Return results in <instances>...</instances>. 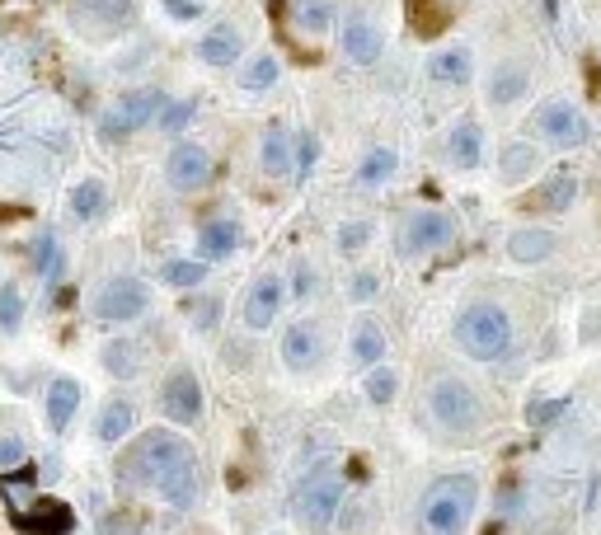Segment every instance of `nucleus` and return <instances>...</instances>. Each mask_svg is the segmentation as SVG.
Returning a JSON list of instances; mask_svg holds the SVG:
<instances>
[{
  "mask_svg": "<svg viewBox=\"0 0 601 535\" xmlns=\"http://www.w3.org/2000/svg\"><path fill=\"white\" fill-rule=\"evenodd\" d=\"M19 324H24V291L10 282V287H0V329L19 334Z\"/></svg>",
  "mask_w": 601,
  "mask_h": 535,
  "instance_id": "31",
  "label": "nucleus"
},
{
  "mask_svg": "<svg viewBox=\"0 0 601 535\" xmlns=\"http://www.w3.org/2000/svg\"><path fill=\"white\" fill-rule=\"evenodd\" d=\"M404 15H409V29L418 38H437L451 24V10L442 0H404Z\"/></svg>",
  "mask_w": 601,
  "mask_h": 535,
  "instance_id": "22",
  "label": "nucleus"
},
{
  "mask_svg": "<svg viewBox=\"0 0 601 535\" xmlns=\"http://www.w3.org/2000/svg\"><path fill=\"white\" fill-rule=\"evenodd\" d=\"M522 90H526V66H517V62L498 66L494 80H489V99H494V104H517Z\"/></svg>",
  "mask_w": 601,
  "mask_h": 535,
  "instance_id": "28",
  "label": "nucleus"
},
{
  "mask_svg": "<svg viewBox=\"0 0 601 535\" xmlns=\"http://www.w3.org/2000/svg\"><path fill=\"white\" fill-rule=\"evenodd\" d=\"M212 179V155L202 151V146H174L170 151V184L174 188H202Z\"/></svg>",
  "mask_w": 601,
  "mask_h": 535,
  "instance_id": "13",
  "label": "nucleus"
},
{
  "mask_svg": "<svg viewBox=\"0 0 601 535\" xmlns=\"http://www.w3.org/2000/svg\"><path fill=\"white\" fill-rule=\"evenodd\" d=\"M24 456H29L24 437H0V470H10V465H24Z\"/></svg>",
  "mask_w": 601,
  "mask_h": 535,
  "instance_id": "39",
  "label": "nucleus"
},
{
  "mask_svg": "<svg viewBox=\"0 0 601 535\" xmlns=\"http://www.w3.org/2000/svg\"><path fill=\"white\" fill-rule=\"evenodd\" d=\"M428 409H432V418H437L447 432H456V437H461V432H475L479 423H484V404H479V395L465 381H456V376L432 381Z\"/></svg>",
  "mask_w": 601,
  "mask_h": 535,
  "instance_id": "4",
  "label": "nucleus"
},
{
  "mask_svg": "<svg viewBox=\"0 0 601 535\" xmlns=\"http://www.w3.org/2000/svg\"><path fill=\"white\" fill-rule=\"evenodd\" d=\"M343 503V484L334 474H324V479H310L306 489L296 493V521L306 526V531H329L334 526V512Z\"/></svg>",
  "mask_w": 601,
  "mask_h": 535,
  "instance_id": "6",
  "label": "nucleus"
},
{
  "mask_svg": "<svg viewBox=\"0 0 601 535\" xmlns=\"http://www.w3.org/2000/svg\"><path fill=\"white\" fill-rule=\"evenodd\" d=\"M160 90H137V94H123L118 104H113V113H104V123H99V132H104L108 141L127 137V132H137V127H146L160 113Z\"/></svg>",
  "mask_w": 601,
  "mask_h": 535,
  "instance_id": "11",
  "label": "nucleus"
},
{
  "mask_svg": "<svg viewBox=\"0 0 601 535\" xmlns=\"http://www.w3.org/2000/svg\"><path fill=\"white\" fill-rule=\"evenodd\" d=\"M137 19V0H71V24L85 38H113Z\"/></svg>",
  "mask_w": 601,
  "mask_h": 535,
  "instance_id": "5",
  "label": "nucleus"
},
{
  "mask_svg": "<svg viewBox=\"0 0 601 535\" xmlns=\"http://www.w3.org/2000/svg\"><path fill=\"white\" fill-rule=\"evenodd\" d=\"M263 174H273V179H282L287 169H292V137L282 132V127H268L263 132Z\"/></svg>",
  "mask_w": 601,
  "mask_h": 535,
  "instance_id": "25",
  "label": "nucleus"
},
{
  "mask_svg": "<svg viewBox=\"0 0 601 535\" xmlns=\"http://www.w3.org/2000/svg\"><path fill=\"white\" fill-rule=\"evenodd\" d=\"M165 10H170L174 19H198V5H193V0H165Z\"/></svg>",
  "mask_w": 601,
  "mask_h": 535,
  "instance_id": "46",
  "label": "nucleus"
},
{
  "mask_svg": "<svg viewBox=\"0 0 601 535\" xmlns=\"http://www.w3.org/2000/svg\"><path fill=\"white\" fill-rule=\"evenodd\" d=\"M573 198H578V179L559 174V179H545V184H536L531 193H522L517 207H522V212H564V207H573Z\"/></svg>",
  "mask_w": 601,
  "mask_h": 535,
  "instance_id": "14",
  "label": "nucleus"
},
{
  "mask_svg": "<svg viewBox=\"0 0 601 535\" xmlns=\"http://www.w3.org/2000/svg\"><path fill=\"white\" fill-rule=\"evenodd\" d=\"M160 409L170 413V423H184V428L202 418V385L188 367H179L170 381H165V390H160Z\"/></svg>",
  "mask_w": 601,
  "mask_h": 535,
  "instance_id": "12",
  "label": "nucleus"
},
{
  "mask_svg": "<svg viewBox=\"0 0 601 535\" xmlns=\"http://www.w3.org/2000/svg\"><path fill=\"white\" fill-rule=\"evenodd\" d=\"M207 268H212V263H202V259H174V263H165V282H170V287H198L202 277H207Z\"/></svg>",
  "mask_w": 601,
  "mask_h": 535,
  "instance_id": "32",
  "label": "nucleus"
},
{
  "mask_svg": "<svg viewBox=\"0 0 601 535\" xmlns=\"http://www.w3.org/2000/svg\"><path fill=\"white\" fill-rule=\"evenodd\" d=\"M400 395V376L390 367H371L367 371V399L371 404H390V399Z\"/></svg>",
  "mask_w": 601,
  "mask_h": 535,
  "instance_id": "33",
  "label": "nucleus"
},
{
  "mask_svg": "<svg viewBox=\"0 0 601 535\" xmlns=\"http://www.w3.org/2000/svg\"><path fill=\"white\" fill-rule=\"evenodd\" d=\"M296 19H301V29L306 33H324L329 24H334V10H329L324 0H301V5H296Z\"/></svg>",
  "mask_w": 601,
  "mask_h": 535,
  "instance_id": "36",
  "label": "nucleus"
},
{
  "mask_svg": "<svg viewBox=\"0 0 601 535\" xmlns=\"http://www.w3.org/2000/svg\"><path fill=\"white\" fill-rule=\"evenodd\" d=\"M320 334L310 329V324H292L287 334H282V362L292 371H315L320 367Z\"/></svg>",
  "mask_w": 601,
  "mask_h": 535,
  "instance_id": "16",
  "label": "nucleus"
},
{
  "mask_svg": "<svg viewBox=\"0 0 601 535\" xmlns=\"http://www.w3.org/2000/svg\"><path fill=\"white\" fill-rule=\"evenodd\" d=\"M451 338H456V348L465 357H475V362H494L503 357L512 343V320L503 306H489V301H479V306H465L451 324Z\"/></svg>",
  "mask_w": 601,
  "mask_h": 535,
  "instance_id": "3",
  "label": "nucleus"
},
{
  "mask_svg": "<svg viewBox=\"0 0 601 535\" xmlns=\"http://www.w3.org/2000/svg\"><path fill=\"white\" fill-rule=\"evenodd\" d=\"M76 409H80V381H71V376H57V381L47 385V428L66 432V423L76 418Z\"/></svg>",
  "mask_w": 601,
  "mask_h": 535,
  "instance_id": "19",
  "label": "nucleus"
},
{
  "mask_svg": "<svg viewBox=\"0 0 601 535\" xmlns=\"http://www.w3.org/2000/svg\"><path fill=\"white\" fill-rule=\"evenodd\" d=\"M310 160H315V141L301 137V169H310Z\"/></svg>",
  "mask_w": 601,
  "mask_h": 535,
  "instance_id": "47",
  "label": "nucleus"
},
{
  "mask_svg": "<svg viewBox=\"0 0 601 535\" xmlns=\"http://www.w3.org/2000/svg\"><path fill=\"white\" fill-rule=\"evenodd\" d=\"M447 151H451V165L475 169V165H479V151H484V132H479L475 123H461L456 132H451Z\"/></svg>",
  "mask_w": 601,
  "mask_h": 535,
  "instance_id": "26",
  "label": "nucleus"
},
{
  "mask_svg": "<svg viewBox=\"0 0 601 535\" xmlns=\"http://www.w3.org/2000/svg\"><path fill=\"white\" fill-rule=\"evenodd\" d=\"M216 320H221V296H207L198 306V324L202 329H216Z\"/></svg>",
  "mask_w": 601,
  "mask_h": 535,
  "instance_id": "43",
  "label": "nucleus"
},
{
  "mask_svg": "<svg viewBox=\"0 0 601 535\" xmlns=\"http://www.w3.org/2000/svg\"><path fill=\"white\" fill-rule=\"evenodd\" d=\"M71 207H76L80 221H94V216H104V207H108L104 184H99V179H85V184H76V188H71Z\"/></svg>",
  "mask_w": 601,
  "mask_h": 535,
  "instance_id": "29",
  "label": "nucleus"
},
{
  "mask_svg": "<svg viewBox=\"0 0 601 535\" xmlns=\"http://www.w3.org/2000/svg\"><path fill=\"white\" fill-rule=\"evenodd\" d=\"M531 132H540V137L555 141V146H583L587 141V118L569 104V99H550V104L536 108Z\"/></svg>",
  "mask_w": 601,
  "mask_h": 535,
  "instance_id": "9",
  "label": "nucleus"
},
{
  "mask_svg": "<svg viewBox=\"0 0 601 535\" xmlns=\"http://www.w3.org/2000/svg\"><path fill=\"white\" fill-rule=\"evenodd\" d=\"M367 235H371V226H367V221H348V226H343V235H339V245L348 249V254H353V249H362V245H367Z\"/></svg>",
  "mask_w": 601,
  "mask_h": 535,
  "instance_id": "40",
  "label": "nucleus"
},
{
  "mask_svg": "<svg viewBox=\"0 0 601 535\" xmlns=\"http://www.w3.org/2000/svg\"><path fill=\"white\" fill-rule=\"evenodd\" d=\"M381 352H386V334H381V324H376V320H357L353 324V362H357V367H376V362H381Z\"/></svg>",
  "mask_w": 601,
  "mask_h": 535,
  "instance_id": "24",
  "label": "nucleus"
},
{
  "mask_svg": "<svg viewBox=\"0 0 601 535\" xmlns=\"http://www.w3.org/2000/svg\"><path fill=\"white\" fill-rule=\"evenodd\" d=\"M555 254V235L545 226H536V230H512L508 235V259L512 263H545Z\"/></svg>",
  "mask_w": 601,
  "mask_h": 535,
  "instance_id": "20",
  "label": "nucleus"
},
{
  "mask_svg": "<svg viewBox=\"0 0 601 535\" xmlns=\"http://www.w3.org/2000/svg\"><path fill=\"white\" fill-rule=\"evenodd\" d=\"M278 306H282V282L278 277H259L245 296V324L249 329H268L278 320Z\"/></svg>",
  "mask_w": 601,
  "mask_h": 535,
  "instance_id": "15",
  "label": "nucleus"
},
{
  "mask_svg": "<svg viewBox=\"0 0 601 535\" xmlns=\"http://www.w3.org/2000/svg\"><path fill=\"white\" fill-rule=\"evenodd\" d=\"M348 291H353V301H371V296H376V277H371V273H357Z\"/></svg>",
  "mask_w": 601,
  "mask_h": 535,
  "instance_id": "44",
  "label": "nucleus"
},
{
  "mask_svg": "<svg viewBox=\"0 0 601 535\" xmlns=\"http://www.w3.org/2000/svg\"><path fill=\"white\" fill-rule=\"evenodd\" d=\"M428 76L442 80V85H465V80H470V52H461V47L437 52V57L428 62Z\"/></svg>",
  "mask_w": 601,
  "mask_h": 535,
  "instance_id": "27",
  "label": "nucleus"
},
{
  "mask_svg": "<svg viewBox=\"0 0 601 535\" xmlns=\"http://www.w3.org/2000/svg\"><path fill=\"white\" fill-rule=\"evenodd\" d=\"M198 57L207 66H231L235 57H240V33H235L231 24H216V29L198 43Z\"/></svg>",
  "mask_w": 601,
  "mask_h": 535,
  "instance_id": "23",
  "label": "nucleus"
},
{
  "mask_svg": "<svg viewBox=\"0 0 601 535\" xmlns=\"http://www.w3.org/2000/svg\"><path fill=\"white\" fill-rule=\"evenodd\" d=\"M151 310V291H146V282H137V277H113L99 296H94V315L99 320H137V315H146Z\"/></svg>",
  "mask_w": 601,
  "mask_h": 535,
  "instance_id": "7",
  "label": "nucleus"
},
{
  "mask_svg": "<svg viewBox=\"0 0 601 535\" xmlns=\"http://www.w3.org/2000/svg\"><path fill=\"white\" fill-rule=\"evenodd\" d=\"M564 409H569V399H550V404H531V423H536V428H540V423H555V418H559V413H564Z\"/></svg>",
  "mask_w": 601,
  "mask_h": 535,
  "instance_id": "42",
  "label": "nucleus"
},
{
  "mask_svg": "<svg viewBox=\"0 0 601 535\" xmlns=\"http://www.w3.org/2000/svg\"><path fill=\"white\" fill-rule=\"evenodd\" d=\"M33 254H38V273L47 277V282H57V277H62V245H57V240H52V235H38V249H33Z\"/></svg>",
  "mask_w": 601,
  "mask_h": 535,
  "instance_id": "34",
  "label": "nucleus"
},
{
  "mask_svg": "<svg viewBox=\"0 0 601 535\" xmlns=\"http://www.w3.org/2000/svg\"><path fill=\"white\" fill-rule=\"evenodd\" d=\"M104 362H108V371H113V376H132V371H137V352L127 348V343H108Z\"/></svg>",
  "mask_w": 601,
  "mask_h": 535,
  "instance_id": "37",
  "label": "nucleus"
},
{
  "mask_svg": "<svg viewBox=\"0 0 601 535\" xmlns=\"http://www.w3.org/2000/svg\"><path fill=\"white\" fill-rule=\"evenodd\" d=\"M19 535H71L76 531V512L62 498H33V503L10 512Z\"/></svg>",
  "mask_w": 601,
  "mask_h": 535,
  "instance_id": "8",
  "label": "nucleus"
},
{
  "mask_svg": "<svg viewBox=\"0 0 601 535\" xmlns=\"http://www.w3.org/2000/svg\"><path fill=\"white\" fill-rule=\"evenodd\" d=\"M315 291V277H310V263H296V301H306Z\"/></svg>",
  "mask_w": 601,
  "mask_h": 535,
  "instance_id": "45",
  "label": "nucleus"
},
{
  "mask_svg": "<svg viewBox=\"0 0 601 535\" xmlns=\"http://www.w3.org/2000/svg\"><path fill=\"white\" fill-rule=\"evenodd\" d=\"M479 503L475 474H442L418 503V531L423 535H465Z\"/></svg>",
  "mask_w": 601,
  "mask_h": 535,
  "instance_id": "2",
  "label": "nucleus"
},
{
  "mask_svg": "<svg viewBox=\"0 0 601 535\" xmlns=\"http://www.w3.org/2000/svg\"><path fill=\"white\" fill-rule=\"evenodd\" d=\"M118 470H123L127 484H146L179 512L198 503V456H193V446L184 437H174L165 428L141 432L132 456H123Z\"/></svg>",
  "mask_w": 601,
  "mask_h": 535,
  "instance_id": "1",
  "label": "nucleus"
},
{
  "mask_svg": "<svg viewBox=\"0 0 601 535\" xmlns=\"http://www.w3.org/2000/svg\"><path fill=\"white\" fill-rule=\"evenodd\" d=\"M451 235H456V221L437 207H423L404 221V235H400V249L404 254H432V249H447Z\"/></svg>",
  "mask_w": 601,
  "mask_h": 535,
  "instance_id": "10",
  "label": "nucleus"
},
{
  "mask_svg": "<svg viewBox=\"0 0 601 535\" xmlns=\"http://www.w3.org/2000/svg\"><path fill=\"white\" fill-rule=\"evenodd\" d=\"M188 118H193V104H170L165 113H160V127H165V132H179Z\"/></svg>",
  "mask_w": 601,
  "mask_h": 535,
  "instance_id": "41",
  "label": "nucleus"
},
{
  "mask_svg": "<svg viewBox=\"0 0 601 535\" xmlns=\"http://www.w3.org/2000/svg\"><path fill=\"white\" fill-rule=\"evenodd\" d=\"M343 52H348L357 66H371V62H381L386 38H381V29H376V24H367V19H353V24L343 29Z\"/></svg>",
  "mask_w": 601,
  "mask_h": 535,
  "instance_id": "17",
  "label": "nucleus"
},
{
  "mask_svg": "<svg viewBox=\"0 0 601 535\" xmlns=\"http://www.w3.org/2000/svg\"><path fill=\"white\" fill-rule=\"evenodd\" d=\"M390 174H395V151H371L367 160L357 165V179H362V184H381Z\"/></svg>",
  "mask_w": 601,
  "mask_h": 535,
  "instance_id": "35",
  "label": "nucleus"
},
{
  "mask_svg": "<svg viewBox=\"0 0 601 535\" xmlns=\"http://www.w3.org/2000/svg\"><path fill=\"white\" fill-rule=\"evenodd\" d=\"M132 428H137V404L132 399H108L104 409H99L94 437L113 446V442H123V437H132Z\"/></svg>",
  "mask_w": 601,
  "mask_h": 535,
  "instance_id": "18",
  "label": "nucleus"
},
{
  "mask_svg": "<svg viewBox=\"0 0 601 535\" xmlns=\"http://www.w3.org/2000/svg\"><path fill=\"white\" fill-rule=\"evenodd\" d=\"M235 249H240V226H235V221H207V226H202V235H198V259L202 263L226 259Z\"/></svg>",
  "mask_w": 601,
  "mask_h": 535,
  "instance_id": "21",
  "label": "nucleus"
},
{
  "mask_svg": "<svg viewBox=\"0 0 601 535\" xmlns=\"http://www.w3.org/2000/svg\"><path fill=\"white\" fill-rule=\"evenodd\" d=\"M278 80V62L273 57H259V62L249 66V76H245V90H268Z\"/></svg>",
  "mask_w": 601,
  "mask_h": 535,
  "instance_id": "38",
  "label": "nucleus"
},
{
  "mask_svg": "<svg viewBox=\"0 0 601 535\" xmlns=\"http://www.w3.org/2000/svg\"><path fill=\"white\" fill-rule=\"evenodd\" d=\"M531 169H536V151H531L526 141H512L508 155H503V179H508V184H522Z\"/></svg>",
  "mask_w": 601,
  "mask_h": 535,
  "instance_id": "30",
  "label": "nucleus"
}]
</instances>
